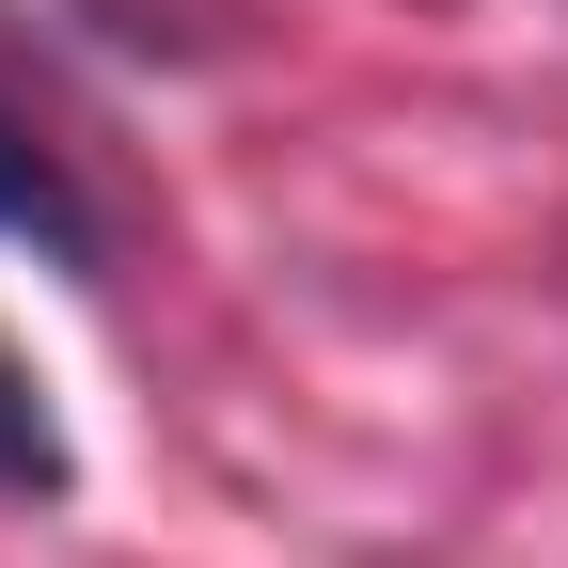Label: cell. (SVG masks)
<instances>
[{
  "mask_svg": "<svg viewBox=\"0 0 568 568\" xmlns=\"http://www.w3.org/2000/svg\"><path fill=\"white\" fill-rule=\"evenodd\" d=\"M0 237H17V253H48V268H80V284L111 268V222H95V190L63 174V159H48V142H32L17 111H0Z\"/></svg>",
  "mask_w": 568,
  "mask_h": 568,
  "instance_id": "cell-1",
  "label": "cell"
},
{
  "mask_svg": "<svg viewBox=\"0 0 568 568\" xmlns=\"http://www.w3.org/2000/svg\"><path fill=\"white\" fill-rule=\"evenodd\" d=\"M63 474H80L63 458V410H48V379L17 364V347H0V506H48Z\"/></svg>",
  "mask_w": 568,
  "mask_h": 568,
  "instance_id": "cell-2",
  "label": "cell"
}]
</instances>
